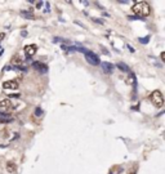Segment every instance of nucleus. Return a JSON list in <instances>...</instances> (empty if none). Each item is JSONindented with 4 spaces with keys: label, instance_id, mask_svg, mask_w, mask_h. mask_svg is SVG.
<instances>
[{
    "label": "nucleus",
    "instance_id": "4468645a",
    "mask_svg": "<svg viewBox=\"0 0 165 174\" xmlns=\"http://www.w3.org/2000/svg\"><path fill=\"white\" fill-rule=\"evenodd\" d=\"M22 16H25V17L27 18H34V16H32V13H26V12H21Z\"/></svg>",
    "mask_w": 165,
    "mask_h": 174
},
{
    "label": "nucleus",
    "instance_id": "20e7f679",
    "mask_svg": "<svg viewBox=\"0 0 165 174\" xmlns=\"http://www.w3.org/2000/svg\"><path fill=\"white\" fill-rule=\"evenodd\" d=\"M85 59L88 61V63L94 64V66L99 64V58H98V56H97V54L93 53V52L86 50V53H85Z\"/></svg>",
    "mask_w": 165,
    "mask_h": 174
},
{
    "label": "nucleus",
    "instance_id": "0eeeda50",
    "mask_svg": "<svg viewBox=\"0 0 165 174\" xmlns=\"http://www.w3.org/2000/svg\"><path fill=\"white\" fill-rule=\"evenodd\" d=\"M32 67H34L35 70H38L39 72H43V74H45L48 71V67L45 66L44 63H41V62H34V63H32Z\"/></svg>",
    "mask_w": 165,
    "mask_h": 174
},
{
    "label": "nucleus",
    "instance_id": "f8f14e48",
    "mask_svg": "<svg viewBox=\"0 0 165 174\" xmlns=\"http://www.w3.org/2000/svg\"><path fill=\"white\" fill-rule=\"evenodd\" d=\"M62 49L66 52H76L75 47H69V45H62Z\"/></svg>",
    "mask_w": 165,
    "mask_h": 174
},
{
    "label": "nucleus",
    "instance_id": "423d86ee",
    "mask_svg": "<svg viewBox=\"0 0 165 174\" xmlns=\"http://www.w3.org/2000/svg\"><path fill=\"white\" fill-rule=\"evenodd\" d=\"M3 88L4 89H18L17 80H6L3 83Z\"/></svg>",
    "mask_w": 165,
    "mask_h": 174
},
{
    "label": "nucleus",
    "instance_id": "f03ea898",
    "mask_svg": "<svg viewBox=\"0 0 165 174\" xmlns=\"http://www.w3.org/2000/svg\"><path fill=\"white\" fill-rule=\"evenodd\" d=\"M150 99H151V102H152V105L155 106V107L161 108L164 106V97H163V94H161L160 90H155V92L151 93Z\"/></svg>",
    "mask_w": 165,
    "mask_h": 174
},
{
    "label": "nucleus",
    "instance_id": "f257e3e1",
    "mask_svg": "<svg viewBox=\"0 0 165 174\" xmlns=\"http://www.w3.org/2000/svg\"><path fill=\"white\" fill-rule=\"evenodd\" d=\"M132 11H133V13L135 16H138V17H147L151 13V6L147 1H138L133 5Z\"/></svg>",
    "mask_w": 165,
    "mask_h": 174
},
{
    "label": "nucleus",
    "instance_id": "7ed1b4c3",
    "mask_svg": "<svg viewBox=\"0 0 165 174\" xmlns=\"http://www.w3.org/2000/svg\"><path fill=\"white\" fill-rule=\"evenodd\" d=\"M13 108H14L13 102L9 101V99H4V101L0 102V111H1V114L9 115L13 111Z\"/></svg>",
    "mask_w": 165,
    "mask_h": 174
},
{
    "label": "nucleus",
    "instance_id": "f3484780",
    "mask_svg": "<svg viewBox=\"0 0 165 174\" xmlns=\"http://www.w3.org/2000/svg\"><path fill=\"white\" fill-rule=\"evenodd\" d=\"M160 58H161V61H163V62H164V61H165V53H164V52H163V53H161V56H160Z\"/></svg>",
    "mask_w": 165,
    "mask_h": 174
},
{
    "label": "nucleus",
    "instance_id": "dca6fc26",
    "mask_svg": "<svg viewBox=\"0 0 165 174\" xmlns=\"http://www.w3.org/2000/svg\"><path fill=\"white\" fill-rule=\"evenodd\" d=\"M148 39H150V37H148V36H147V37H141V39H140V41H141V43H142V44H143V43H144V44H146V43H147V41H148Z\"/></svg>",
    "mask_w": 165,
    "mask_h": 174
},
{
    "label": "nucleus",
    "instance_id": "2eb2a0df",
    "mask_svg": "<svg viewBox=\"0 0 165 174\" xmlns=\"http://www.w3.org/2000/svg\"><path fill=\"white\" fill-rule=\"evenodd\" d=\"M41 114H43V110H41V108H36V110H35V115H36V116H40Z\"/></svg>",
    "mask_w": 165,
    "mask_h": 174
},
{
    "label": "nucleus",
    "instance_id": "a211bd4d",
    "mask_svg": "<svg viewBox=\"0 0 165 174\" xmlns=\"http://www.w3.org/2000/svg\"><path fill=\"white\" fill-rule=\"evenodd\" d=\"M14 62H16V63H21L22 61H19V58H18V57H14Z\"/></svg>",
    "mask_w": 165,
    "mask_h": 174
},
{
    "label": "nucleus",
    "instance_id": "9d476101",
    "mask_svg": "<svg viewBox=\"0 0 165 174\" xmlns=\"http://www.w3.org/2000/svg\"><path fill=\"white\" fill-rule=\"evenodd\" d=\"M12 121V117L9 115H5V114H0V122L3 124H6V122H11Z\"/></svg>",
    "mask_w": 165,
    "mask_h": 174
},
{
    "label": "nucleus",
    "instance_id": "39448f33",
    "mask_svg": "<svg viewBox=\"0 0 165 174\" xmlns=\"http://www.w3.org/2000/svg\"><path fill=\"white\" fill-rule=\"evenodd\" d=\"M36 49H38V47H36V45H34V44L26 45V47H25V54H26V57H27V58L34 57L35 54H36Z\"/></svg>",
    "mask_w": 165,
    "mask_h": 174
},
{
    "label": "nucleus",
    "instance_id": "ddd939ff",
    "mask_svg": "<svg viewBox=\"0 0 165 174\" xmlns=\"http://www.w3.org/2000/svg\"><path fill=\"white\" fill-rule=\"evenodd\" d=\"M134 80H135V77H134V75H133V74H130V76H129V77H128L127 83H128V84H133V81H134Z\"/></svg>",
    "mask_w": 165,
    "mask_h": 174
},
{
    "label": "nucleus",
    "instance_id": "6e6552de",
    "mask_svg": "<svg viewBox=\"0 0 165 174\" xmlns=\"http://www.w3.org/2000/svg\"><path fill=\"white\" fill-rule=\"evenodd\" d=\"M101 66H102L103 72H106V74H111V72H114V70H115L114 64H111V63H108V62H103Z\"/></svg>",
    "mask_w": 165,
    "mask_h": 174
},
{
    "label": "nucleus",
    "instance_id": "9b49d317",
    "mask_svg": "<svg viewBox=\"0 0 165 174\" xmlns=\"http://www.w3.org/2000/svg\"><path fill=\"white\" fill-rule=\"evenodd\" d=\"M118 67L120 69L121 71H124V72H128V74H130V69L127 66L125 63H123V62H120V63H118Z\"/></svg>",
    "mask_w": 165,
    "mask_h": 174
},
{
    "label": "nucleus",
    "instance_id": "6ab92c4d",
    "mask_svg": "<svg viewBox=\"0 0 165 174\" xmlns=\"http://www.w3.org/2000/svg\"><path fill=\"white\" fill-rule=\"evenodd\" d=\"M4 36H5L4 34H0V41H1V39H4Z\"/></svg>",
    "mask_w": 165,
    "mask_h": 174
},
{
    "label": "nucleus",
    "instance_id": "1a4fd4ad",
    "mask_svg": "<svg viewBox=\"0 0 165 174\" xmlns=\"http://www.w3.org/2000/svg\"><path fill=\"white\" fill-rule=\"evenodd\" d=\"M6 172L11 173V174H14L16 172H17V166H16L14 163H6Z\"/></svg>",
    "mask_w": 165,
    "mask_h": 174
}]
</instances>
